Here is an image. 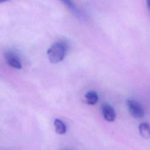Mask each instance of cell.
Returning a JSON list of instances; mask_svg holds the SVG:
<instances>
[{
  "label": "cell",
  "instance_id": "obj_1",
  "mask_svg": "<svg viewBox=\"0 0 150 150\" xmlns=\"http://www.w3.org/2000/svg\"><path fill=\"white\" fill-rule=\"evenodd\" d=\"M66 45L62 42L54 43L48 49L47 54L50 62L57 63L64 59L66 52Z\"/></svg>",
  "mask_w": 150,
  "mask_h": 150
},
{
  "label": "cell",
  "instance_id": "obj_2",
  "mask_svg": "<svg viewBox=\"0 0 150 150\" xmlns=\"http://www.w3.org/2000/svg\"><path fill=\"white\" fill-rule=\"evenodd\" d=\"M127 105L129 112L134 118H141L144 116L145 111L142 105L134 100H128Z\"/></svg>",
  "mask_w": 150,
  "mask_h": 150
},
{
  "label": "cell",
  "instance_id": "obj_3",
  "mask_svg": "<svg viewBox=\"0 0 150 150\" xmlns=\"http://www.w3.org/2000/svg\"><path fill=\"white\" fill-rule=\"evenodd\" d=\"M5 58L7 64L11 67L16 69H21V62L19 57L15 53L11 51H8L5 53Z\"/></svg>",
  "mask_w": 150,
  "mask_h": 150
},
{
  "label": "cell",
  "instance_id": "obj_4",
  "mask_svg": "<svg viewBox=\"0 0 150 150\" xmlns=\"http://www.w3.org/2000/svg\"><path fill=\"white\" fill-rule=\"evenodd\" d=\"M101 111L104 119L108 122H112L116 118V113L112 106L108 104H104L101 106Z\"/></svg>",
  "mask_w": 150,
  "mask_h": 150
},
{
  "label": "cell",
  "instance_id": "obj_5",
  "mask_svg": "<svg viewBox=\"0 0 150 150\" xmlns=\"http://www.w3.org/2000/svg\"><path fill=\"white\" fill-rule=\"evenodd\" d=\"M138 130L140 135L145 139L150 138V124L147 122H143L139 124Z\"/></svg>",
  "mask_w": 150,
  "mask_h": 150
},
{
  "label": "cell",
  "instance_id": "obj_6",
  "mask_svg": "<svg viewBox=\"0 0 150 150\" xmlns=\"http://www.w3.org/2000/svg\"><path fill=\"white\" fill-rule=\"evenodd\" d=\"M85 98L87 103L90 105L96 104L98 100V96L97 93L95 91L93 90L88 91L85 94Z\"/></svg>",
  "mask_w": 150,
  "mask_h": 150
},
{
  "label": "cell",
  "instance_id": "obj_7",
  "mask_svg": "<svg viewBox=\"0 0 150 150\" xmlns=\"http://www.w3.org/2000/svg\"><path fill=\"white\" fill-rule=\"evenodd\" d=\"M54 126L55 128V131L57 134L60 135H63L66 133L67 128L63 121L58 118L55 119L54 121Z\"/></svg>",
  "mask_w": 150,
  "mask_h": 150
},
{
  "label": "cell",
  "instance_id": "obj_8",
  "mask_svg": "<svg viewBox=\"0 0 150 150\" xmlns=\"http://www.w3.org/2000/svg\"><path fill=\"white\" fill-rule=\"evenodd\" d=\"M61 1L64 5H66L69 9L74 11V12H76V13H79L77 8H76V5L73 3V2L71 0H60Z\"/></svg>",
  "mask_w": 150,
  "mask_h": 150
},
{
  "label": "cell",
  "instance_id": "obj_9",
  "mask_svg": "<svg viewBox=\"0 0 150 150\" xmlns=\"http://www.w3.org/2000/svg\"><path fill=\"white\" fill-rule=\"evenodd\" d=\"M146 2L148 8L149 9V11H150V0H146Z\"/></svg>",
  "mask_w": 150,
  "mask_h": 150
},
{
  "label": "cell",
  "instance_id": "obj_10",
  "mask_svg": "<svg viewBox=\"0 0 150 150\" xmlns=\"http://www.w3.org/2000/svg\"><path fill=\"white\" fill-rule=\"evenodd\" d=\"M8 1H9V0H0V3H2L4 2H6Z\"/></svg>",
  "mask_w": 150,
  "mask_h": 150
}]
</instances>
